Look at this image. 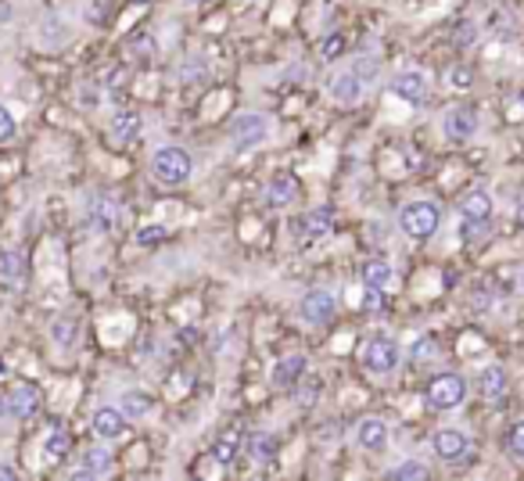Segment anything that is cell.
<instances>
[{"label":"cell","instance_id":"1","mask_svg":"<svg viewBox=\"0 0 524 481\" xmlns=\"http://www.w3.org/2000/svg\"><path fill=\"white\" fill-rule=\"evenodd\" d=\"M395 223H399V234H402V238L424 244V240H431L438 231H442L446 213H442V205H435L431 198H413V202H406V205L399 209Z\"/></svg>","mask_w":524,"mask_h":481},{"label":"cell","instance_id":"2","mask_svg":"<svg viewBox=\"0 0 524 481\" xmlns=\"http://www.w3.org/2000/svg\"><path fill=\"white\" fill-rule=\"evenodd\" d=\"M148 169H151V180L155 184H162V187H184L194 177V155L187 148H180V144H162V148H155Z\"/></svg>","mask_w":524,"mask_h":481},{"label":"cell","instance_id":"3","mask_svg":"<svg viewBox=\"0 0 524 481\" xmlns=\"http://www.w3.org/2000/svg\"><path fill=\"white\" fill-rule=\"evenodd\" d=\"M359 363H363V370H366L370 377L388 381V377H395L399 367H402V345H399L392 334H370V338L363 341V349H359Z\"/></svg>","mask_w":524,"mask_h":481},{"label":"cell","instance_id":"4","mask_svg":"<svg viewBox=\"0 0 524 481\" xmlns=\"http://www.w3.org/2000/svg\"><path fill=\"white\" fill-rule=\"evenodd\" d=\"M269 137H273V123H269V115H262V112H241V115L230 123V130H227V141H230V151H234V155L256 151V148H262Z\"/></svg>","mask_w":524,"mask_h":481},{"label":"cell","instance_id":"5","mask_svg":"<svg viewBox=\"0 0 524 481\" xmlns=\"http://www.w3.org/2000/svg\"><path fill=\"white\" fill-rule=\"evenodd\" d=\"M464 399H467V377L456 374V370H438V374L428 381V388H424V403H428L431 410H438V413L460 410Z\"/></svg>","mask_w":524,"mask_h":481},{"label":"cell","instance_id":"6","mask_svg":"<svg viewBox=\"0 0 524 481\" xmlns=\"http://www.w3.org/2000/svg\"><path fill=\"white\" fill-rule=\"evenodd\" d=\"M338 316V295L330 287H309L298 302V320L305 327H327Z\"/></svg>","mask_w":524,"mask_h":481},{"label":"cell","instance_id":"7","mask_svg":"<svg viewBox=\"0 0 524 481\" xmlns=\"http://www.w3.org/2000/svg\"><path fill=\"white\" fill-rule=\"evenodd\" d=\"M388 90H392L402 104L420 108V104H428V97H431V76H428L424 68H399V72L392 76Z\"/></svg>","mask_w":524,"mask_h":481},{"label":"cell","instance_id":"8","mask_svg":"<svg viewBox=\"0 0 524 481\" xmlns=\"http://www.w3.org/2000/svg\"><path fill=\"white\" fill-rule=\"evenodd\" d=\"M352 442H356L359 453L381 457V453H388V446H392V428H388V421H381V417H363V421H356V428H352Z\"/></svg>","mask_w":524,"mask_h":481},{"label":"cell","instance_id":"9","mask_svg":"<svg viewBox=\"0 0 524 481\" xmlns=\"http://www.w3.org/2000/svg\"><path fill=\"white\" fill-rule=\"evenodd\" d=\"M471 435L464 428H435L431 431V453L442 464H464L471 457Z\"/></svg>","mask_w":524,"mask_h":481},{"label":"cell","instance_id":"10","mask_svg":"<svg viewBox=\"0 0 524 481\" xmlns=\"http://www.w3.org/2000/svg\"><path fill=\"white\" fill-rule=\"evenodd\" d=\"M442 133L449 141H456V144H467V141H474L482 133V115L471 104H456V108H449L442 115Z\"/></svg>","mask_w":524,"mask_h":481},{"label":"cell","instance_id":"11","mask_svg":"<svg viewBox=\"0 0 524 481\" xmlns=\"http://www.w3.org/2000/svg\"><path fill=\"white\" fill-rule=\"evenodd\" d=\"M366 90H370V83H366V79H359L348 65H345V68H338V72H334V79H330V86H327L330 101H334V104H341V108H356V104H363Z\"/></svg>","mask_w":524,"mask_h":481},{"label":"cell","instance_id":"12","mask_svg":"<svg viewBox=\"0 0 524 481\" xmlns=\"http://www.w3.org/2000/svg\"><path fill=\"white\" fill-rule=\"evenodd\" d=\"M90 428H94V435L101 442H119V439H126L130 421H126V413L119 406H97L94 417H90Z\"/></svg>","mask_w":524,"mask_h":481},{"label":"cell","instance_id":"13","mask_svg":"<svg viewBox=\"0 0 524 481\" xmlns=\"http://www.w3.org/2000/svg\"><path fill=\"white\" fill-rule=\"evenodd\" d=\"M460 220H467V223H489L492 220V213H496V198L485 191V187H471L464 198H460Z\"/></svg>","mask_w":524,"mask_h":481},{"label":"cell","instance_id":"14","mask_svg":"<svg viewBox=\"0 0 524 481\" xmlns=\"http://www.w3.org/2000/svg\"><path fill=\"white\" fill-rule=\"evenodd\" d=\"M115 471V457L108 446H90L79 457V467L72 471V478H108Z\"/></svg>","mask_w":524,"mask_h":481},{"label":"cell","instance_id":"15","mask_svg":"<svg viewBox=\"0 0 524 481\" xmlns=\"http://www.w3.org/2000/svg\"><path fill=\"white\" fill-rule=\"evenodd\" d=\"M40 388L36 385H14L7 395V417L11 421H32L40 413Z\"/></svg>","mask_w":524,"mask_h":481},{"label":"cell","instance_id":"16","mask_svg":"<svg viewBox=\"0 0 524 481\" xmlns=\"http://www.w3.org/2000/svg\"><path fill=\"white\" fill-rule=\"evenodd\" d=\"M507 388H510V377H507V367H503V363H489V367L478 374V392H482L485 403L507 399Z\"/></svg>","mask_w":524,"mask_h":481},{"label":"cell","instance_id":"17","mask_svg":"<svg viewBox=\"0 0 524 481\" xmlns=\"http://www.w3.org/2000/svg\"><path fill=\"white\" fill-rule=\"evenodd\" d=\"M359 277H363V287L366 291H388L392 280H395V266L388 259H366L363 269H359Z\"/></svg>","mask_w":524,"mask_h":481},{"label":"cell","instance_id":"18","mask_svg":"<svg viewBox=\"0 0 524 481\" xmlns=\"http://www.w3.org/2000/svg\"><path fill=\"white\" fill-rule=\"evenodd\" d=\"M256 464H269V460H276V449H280V442H276V435L273 431H248L245 435V446H241Z\"/></svg>","mask_w":524,"mask_h":481},{"label":"cell","instance_id":"19","mask_svg":"<svg viewBox=\"0 0 524 481\" xmlns=\"http://www.w3.org/2000/svg\"><path fill=\"white\" fill-rule=\"evenodd\" d=\"M119 410L126 413V421H148L155 413V399L140 388H130V392L119 395Z\"/></svg>","mask_w":524,"mask_h":481},{"label":"cell","instance_id":"20","mask_svg":"<svg viewBox=\"0 0 524 481\" xmlns=\"http://www.w3.org/2000/svg\"><path fill=\"white\" fill-rule=\"evenodd\" d=\"M305 356H298V352H291V356H284L276 367H273V385H280V388H287V385H294L302 374H305Z\"/></svg>","mask_w":524,"mask_h":481},{"label":"cell","instance_id":"21","mask_svg":"<svg viewBox=\"0 0 524 481\" xmlns=\"http://www.w3.org/2000/svg\"><path fill=\"white\" fill-rule=\"evenodd\" d=\"M294 202V180L291 177H273L269 184H266V205H273V209H284V205H291Z\"/></svg>","mask_w":524,"mask_h":481},{"label":"cell","instance_id":"22","mask_svg":"<svg viewBox=\"0 0 524 481\" xmlns=\"http://www.w3.org/2000/svg\"><path fill=\"white\" fill-rule=\"evenodd\" d=\"M140 133V115L137 112H119L112 119V141H133Z\"/></svg>","mask_w":524,"mask_h":481},{"label":"cell","instance_id":"23","mask_svg":"<svg viewBox=\"0 0 524 481\" xmlns=\"http://www.w3.org/2000/svg\"><path fill=\"white\" fill-rule=\"evenodd\" d=\"M384 478L388 481H424L428 478V467H424L420 460H399L395 467L384 471Z\"/></svg>","mask_w":524,"mask_h":481},{"label":"cell","instance_id":"24","mask_svg":"<svg viewBox=\"0 0 524 481\" xmlns=\"http://www.w3.org/2000/svg\"><path fill=\"white\" fill-rule=\"evenodd\" d=\"M68 449H72V439L65 431H47V439H43V457L47 460H65Z\"/></svg>","mask_w":524,"mask_h":481},{"label":"cell","instance_id":"25","mask_svg":"<svg viewBox=\"0 0 524 481\" xmlns=\"http://www.w3.org/2000/svg\"><path fill=\"white\" fill-rule=\"evenodd\" d=\"M0 277H4V280H11V284H18V280L25 277V262H22V255H18V251H11V248H4V251H0Z\"/></svg>","mask_w":524,"mask_h":481},{"label":"cell","instance_id":"26","mask_svg":"<svg viewBox=\"0 0 524 481\" xmlns=\"http://www.w3.org/2000/svg\"><path fill=\"white\" fill-rule=\"evenodd\" d=\"M330 227H334V213H330V209H316V213H309V223H305L309 238H327Z\"/></svg>","mask_w":524,"mask_h":481},{"label":"cell","instance_id":"27","mask_svg":"<svg viewBox=\"0 0 524 481\" xmlns=\"http://www.w3.org/2000/svg\"><path fill=\"white\" fill-rule=\"evenodd\" d=\"M348 68H352L359 79H366V83H377V76H381V61H377V58H356Z\"/></svg>","mask_w":524,"mask_h":481},{"label":"cell","instance_id":"28","mask_svg":"<svg viewBox=\"0 0 524 481\" xmlns=\"http://www.w3.org/2000/svg\"><path fill=\"white\" fill-rule=\"evenodd\" d=\"M507 453L524 464V417L510 428V431H507Z\"/></svg>","mask_w":524,"mask_h":481},{"label":"cell","instance_id":"29","mask_svg":"<svg viewBox=\"0 0 524 481\" xmlns=\"http://www.w3.org/2000/svg\"><path fill=\"white\" fill-rule=\"evenodd\" d=\"M166 223H144L140 231H137V244L140 248H148V244H158V240H166Z\"/></svg>","mask_w":524,"mask_h":481},{"label":"cell","instance_id":"30","mask_svg":"<svg viewBox=\"0 0 524 481\" xmlns=\"http://www.w3.org/2000/svg\"><path fill=\"white\" fill-rule=\"evenodd\" d=\"M94 213H97V227H101V231H112V227H115V202L101 198V202L94 205Z\"/></svg>","mask_w":524,"mask_h":481},{"label":"cell","instance_id":"31","mask_svg":"<svg viewBox=\"0 0 524 481\" xmlns=\"http://www.w3.org/2000/svg\"><path fill=\"white\" fill-rule=\"evenodd\" d=\"M449 83H453L456 90H471V86H474V72H471V65H453Z\"/></svg>","mask_w":524,"mask_h":481},{"label":"cell","instance_id":"32","mask_svg":"<svg viewBox=\"0 0 524 481\" xmlns=\"http://www.w3.org/2000/svg\"><path fill=\"white\" fill-rule=\"evenodd\" d=\"M14 130H18V123H14L11 108L0 101V144H4V141H11V137H14Z\"/></svg>","mask_w":524,"mask_h":481},{"label":"cell","instance_id":"33","mask_svg":"<svg viewBox=\"0 0 524 481\" xmlns=\"http://www.w3.org/2000/svg\"><path fill=\"white\" fill-rule=\"evenodd\" d=\"M234 453H238V442H234L230 435H223V439H220V446H216V460H220V464H230V460H234Z\"/></svg>","mask_w":524,"mask_h":481},{"label":"cell","instance_id":"34","mask_svg":"<svg viewBox=\"0 0 524 481\" xmlns=\"http://www.w3.org/2000/svg\"><path fill=\"white\" fill-rule=\"evenodd\" d=\"M50 334L65 345V341H72V338H76V323H72V320H61V323H54V327H50Z\"/></svg>","mask_w":524,"mask_h":481},{"label":"cell","instance_id":"35","mask_svg":"<svg viewBox=\"0 0 524 481\" xmlns=\"http://www.w3.org/2000/svg\"><path fill=\"white\" fill-rule=\"evenodd\" d=\"M11 18V4L7 0H0V22H7Z\"/></svg>","mask_w":524,"mask_h":481},{"label":"cell","instance_id":"36","mask_svg":"<svg viewBox=\"0 0 524 481\" xmlns=\"http://www.w3.org/2000/svg\"><path fill=\"white\" fill-rule=\"evenodd\" d=\"M14 478H18V475H14L11 467H0V481H14Z\"/></svg>","mask_w":524,"mask_h":481},{"label":"cell","instance_id":"37","mask_svg":"<svg viewBox=\"0 0 524 481\" xmlns=\"http://www.w3.org/2000/svg\"><path fill=\"white\" fill-rule=\"evenodd\" d=\"M7 417V399H0V421Z\"/></svg>","mask_w":524,"mask_h":481},{"label":"cell","instance_id":"38","mask_svg":"<svg viewBox=\"0 0 524 481\" xmlns=\"http://www.w3.org/2000/svg\"><path fill=\"white\" fill-rule=\"evenodd\" d=\"M518 108L524 112V90H518Z\"/></svg>","mask_w":524,"mask_h":481},{"label":"cell","instance_id":"39","mask_svg":"<svg viewBox=\"0 0 524 481\" xmlns=\"http://www.w3.org/2000/svg\"><path fill=\"white\" fill-rule=\"evenodd\" d=\"M187 4H205V0H187Z\"/></svg>","mask_w":524,"mask_h":481},{"label":"cell","instance_id":"40","mask_svg":"<svg viewBox=\"0 0 524 481\" xmlns=\"http://www.w3.org/2000/svg\"><path fill=\"white\" fill-rule=\"evenodd\" d=\"M521 220H524V202H521Z\"/></svg>","mask_w":524,"mask_h":481}]
</instances>
